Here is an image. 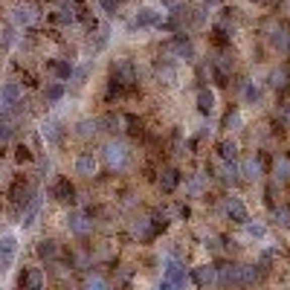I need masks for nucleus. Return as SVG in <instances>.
<instances>
[{
    "instance_id": "obj_26",
    "label": "nucleus",
    "mask_w": 290,
    "mask_h": 290,
    "mask_svg": "<svg viewBox=\"0 0 290 290\" xmlns=\"http://www.w3.org/2000/svg\"><path fill=\"white\" fill-rule=\"evenodd\" d=\"M44 137H46V139H52V142H58V139H61V131H58V122H49V125L44 128Z\"/></svg>"
},
{
    "instance_id": "obj_32",
    "label": "nucleus",
    "mask_w": 290,
    "mask_h": 290,
    "mask_svg": "<svg viewBox=\"0 0 290 290\" xmlns=\"http://www.w3.org/2000/svg\"><path fill=\"white\" fill-rule=\"evenodd\" d=\"M247 229H250V235H253V238H264V226H258V223H250Z\"/></svg>"
},
{
    "instance_id": "obj_5",
    "label": "nucleus",
    "mask_w": 290,
    "mask_h": 290,
    "mask_svg": "<svg viewBox=\"0 0 290 290\" xmlns=\"http://www.w3.org/2000/svg\"><path fill=\"white\" fill-rule=\"evenodd\" d=\"M226 212H229L232 220H238V223H250V215H247V209H244V203L238 200V197H229V200H226Z\"/></svg>"
},
{
    "instance_id": "obj_23",
    "label": "nucleus",
    "mask_w": 290,
    "mask_h": 290,
    "mask_svg": "<svg viewBox=\"0 0 290 290\" xmlns=\"http://www.w3.org/2000/svg\"><path fill=\"white\" fill-rule=\"evenodd\" d=\"M137 23H139V26H148V23H157V12L142 9V12L137 15Z\"/></svg>"
},
{
    "instance_id": "obj_34",
    "label": "nucleus",
    "mask_w": 290,
    "mask_h": 290,
    "mask_svg": "<svg viewBox=\"0 0 290 290\" xmlns=\"http://www.w3.org/2000/svg\"><path fill=\"white\" fill-rule=\"evenodd\" d=\"M255 99H258V90L250 84V87H247V102H255Z\"/></svg>"
},
{
    "instance_id": "obj_19",
    "label": "nucleus",
    "mask_w": 290,
    "mask_h": 290,
    "mask_svg": "<svg viewBox=\"0 0 290 290\" xmlns=\"http://www.w3.org/2000/svg\"><path fill=\"white\" fill-rule=\"evenodd\" d=\"M255 281V267H238V284H253Z\"/></svg>"
},
{
    "instance_id": "obj_6",
    "label": "nucleus",
    "mask_w": 290,
    "mask_h": 290,
    "mask_svg": "<svg viewBox=\"0 0 290 290\" xmlns=\"http://www.w3.org/2000/svg\"><path fill=\"white\" fill-rule=\"evenodd\" d=\"M113 81L119 84H128V81H134V67H131V61H119L113 67Z\"/></svg>"
},
{
    "instance_id": "obj_12",
    "label": "nucleus",
    "mask_w": 290,
    "mask_h": 290,
    "mask_svg": "<svg viewBox=\"0 0 290 290\" xmlns=\"http://www.w3.org/2000/svg\"><path fill=\"white\" fill-rule=\"evenodd\" d=\"M180 183V174L174 171V168H165V171L160 174V186L165 189V192H174V186Z\"/></svg>"
},
{
    "instance_id": "obj_33",
    "label": "nucleus",
    "mask_w": 290,
    "mask_h": 290,
    "mask_svg": "<svg viewBox=\"0 0 290 290\" xmlns=\"http://www.w3.org/2000/svg\"><path fill=\"white\" fill-rule=\"evenodd\" d=\"M99 3L104 6V12H107V15H116V0H99Z\"/></svg>"
},
{
    "instance_id": "obj_17",
    "label": "nucleus",
    "mask_w": 290,
    "mask_h": 290,
    "mask_svg": "<svg viewBox=\"0 0 290 290\" xmlns=\"http://www.w3.org/2000/svg\"><path fill=\"white\" fill-rule=\"evenodd\" d=\"M220 284H238V267H220Z\"/></svg>"
},
{
    "instance_id": "obj_13",
    "label": "nucleus",
    "mask_w": 290,
    "mask_h": 290,
    "mask_svg": "<svg viewBox=\"0 0 290 290\" xmlns=\"http://www.w3.org/2000/svg\"><path fill=\"white\" fill-rule=\"evenodd\" d=\"M70 229L76 232V235H84V232L90 229V223H87V218H84V215L73 212V215H70Z\"/></svg>"
},
{
    "instance_id": "obj_37",
    "label": "nucleus",
    "mask_w": 290,
    "mask_h": 290,
    "mask_svg": "<svg viewBox=\"0 0 290 290\" xmlns=\"http://www.w3.org/2000/svg\"><path fill=\"white\" fill-rule=\"evenodd\" d=\"M281 119L290 125V104H284V107H281Z\"/></svg>"
},
{
    "instance_id": "obj_1",
    "label": "nucleus",
    "mask_w": 290,
    "mask_h": 290,
    "mask_svg": "<svg viewBox=\"0 0 290 290\" xmlns=\"http://www.w3.org/2000/svg\"><path fill=\"white\" fill-rule=\"evenodd\" d=\"M270 44L276 46L278 52H290V29L281 23H270Z\"/></svg>"
},
{
    "instance_id": "obj_35",
    "label": "nucleus",
    "mask_w": 290,
    "mask_h": 290,
    "mask_svg": "<svg viewBox=\"0 0 290 290\" xmlns=\"http://www.w3.org/2000/svg\"><path fill=\"white\" fill-rule=\"evenodd\" d=\"M90 128H96V122H81V125H79V134H90Z\"/></svg>"
},
{
    "instance_id": "obj_24",
    "label": "nucleus",
    "mask_w": 290,
    "mask_h": 290,
    "mask_svg": "<svg viewBox=\"0 0 290 290\" xmlns=\"http://www.w3.org/2000/svg\"><path fill=\"white\" fill-rule=\"evenodd\" d=\"M218 151H220V157H223V160H232V157H235V145H232L229 139H223V142L218 145Z\"/></svg>"
},
{
    "instance_id": "obj_21",
    "label": "nucleus",
    "mask_w": 290,
    "mask_h": 290,
    "mask_svg": "<svg viewBox=\"0 0 290 290\" xmlns=\"http://www.w3.org/2000/svg\"><path fill=\"white\" fill-rule=\"evenodd\" d=\"M38 206H41V200H38V197H32V203H29V209L23 212V226H29V223H32V218L38 215Z\"/></svg>"
},
{
    "instance_id": "obj_38",
    "label": "nucleus",
    "mask_w": 290,
    "mask_h": 290,
    "mask_svg": "<svg viewBox=\"0 0 290 290\" xmlns=\"http://www.w3.org/2000/svg\"><path fill=\"white\" fill-rule=\"evenodd\" d=\"M258 3H270V0H258Z\"/></svg>"
},
{
    "instance_id": "obj_11",
    "label": "nucleus",
    "mask_w": 290,
    "mask_h": 290,
    "mask_svg": "<svg viewBox=\"0 0 290 290\" xmlns=\"http://www.w3.org/2000/svg\"><path fill=\"white\" fill-rule=\"evenodd\" d=\"M258 160L255 157H244V162L238 165V174H244V177H258Z\"/></svg>"
},
{
    "instance_id": "obj_30",
    "label": "nucleus",
    "mask_w": 290,
    "mask_h": 290,
    "mask_svg": "<svg viewBox=\"0 0 290 290\" xmlns=\"http://www.w3.org/2000/svg\"><path fill=\"white\" fill-rule=\"evenodd\" d=\"M235 125H238V113H235V110H229V113L223 116V128L229 131V128H235Z\"/></svg>"
},
{
    "instance_id": "obj_31",
    "label": "nucleus",
    "mask_w": 290,
    "mask_h": 290,
    "mask_svg": "<svg viewBox=\"0 0 290 290\" xmlns=\"http://www.w3.org/2000/svg\"><path fill=\"white\" fill-rule=\"evenodd\" d=\"M32 18H35L32 9H26V6H23V9H18V23H29Z\"/></svg>"
},
{
    "instance_id": "obj_25",
    "label": "nucleus",
    "mask_w": 290,
    "mask_h": 290,
    "mask_svg": "<svg viewBox=\"0 0 290 290\" xmlns=\"http://www.w3.org/2000/svg\"><path fill=\"white\" fill-rule=\"evenodd\" d=\"M276 220L281 226H290V206H276Z\"/></svg>"
},
{
    "instance_id": "obj_15",
    "label": "nucleus",
    "mask_w": 290,
    "mask_h": 290,
    "mask_svg": "<svg viewBox=\"0 0 290 290\" xmlns=\"http://www.w3.org/2000/svg\"><path fill=\"white\" fill-rule=\"evenodd\" d=\"M192 278H195L197 284H212L215 281V270L212 267H197L195 273H192Z\"/></svg>"
},
{
    "instance_id": "obj_29",
    "label": "nucleus",
    "mask_w": 290,
    "mask_h": 290,
    "mask_svg": "<svg viewBox=\"0 0 290 290\" xmlns=\"http://www.w3.org/2000/svg\"><path fill=\"white\" fill-rule=\"evenodd\" d=\"M90 67H93V64H84V67H79V70H76V84H84L87 73H90Z\"/></svg>"
},
{
    "instance_id": "obj_22",
    "label": "nucleus",
    "mask_w": 290,
    "mask_h": 290,
    "mask_svg": "<svg viewBox=\"0 0 290 290\" xmlns=\"http://www.w3.org/2000/svg\"><path fill=\"white\" fill-rule=\"evenodd\" d=\"M38 255L41 258H52L55 255V241H41L38 244Z\"/></svg>"
},
{
    "instance_id": "obj_4",
    "label": "nucleus",
    "mask_w": 290,
    "mask_h": 290,
    "mask_svg": "<svg viewBox=\"0 0 290 290\" xmlns=\"http://www.w3.org/2000/svg\"><path fill=\"white\" fill-rule=\"evenodd\" d=\"M104 162H107L110 168H122V165H125V148H122V145H107V148H104Z\"/></svg>"
},
{
    "instance_id": "obj_16",
    "label": "nucleus",
    "mask_w": 290,
    "mask_h": 290,
    "mask_svg": "<svg viewBox=\"0 0 290 290\" xmlns=\"http://www.w3.org/2000/svg\"><path fill=\"white\" fill-rule=\"evenodd\" d=\"M212 104H215V96H212L209 90L197 93V107H200V113H209V110H212Z\"/></svg>"
},
{
    "instance_id": "obj_28",
    "label": "nucleus",
    "mask_w": 290,
    "mask_h": 290,
    "mask_svg": "<svg viewBox=\"0 0 290 290\" xmlns=\"http://www.w3.org/2000/svg\"><path fill=\"white\" fill-rule=\"evenodd\" d=\"M55 73H58V79H70V73H73V67L61 61V64H55Z\"/></svg>"
},
{
    "instance_id": "obj_7",
    "label": "nucleus",
    "mask_w": 290,
    "mask_h": 290,
    "mask_svg": "<svg viewBox=\"0 0 290 290\" xmlns=\"http://www.w3.org/2000/svg\"><path fill=\"white\" fill-rule=\"evenodd\" d=\"M15 250H18V241H15V235H3L0 238V253H3V264H9L12 261V255H15Z\"/></svg>"
},
{
    "instance_id": "obj_8",
    "label": "nucleus",
    "mask_w": 290,
    "mask_h": 290,
    "mask_svg": "<svg viewBox=\"0 0 290 290\" xmlns=\"http://www.w3.org/2000/svg\"><path fill=\"white\" fill-rule=\"evenodd\" d=\"M186 270L177 261H168V278H165V284H186Z\"/></svg>"
},
{
    "instance_id": "obj_27",
    "label": "nucleus",
    "mask_w": 290,
    "mask_h": 290,
    "mask_svg": "<svg viewBox=\"0 0 290 290\" xmlns=\"http://www.w3.org/2000/svg\"><path fill=\"white\" fill-rule=\"evenodd\" d=\"M26 284L29 287H41V270H29L26 273Z\"/></svg>"
},
{
    "instance_id": "obj_9",
    "label": "nucleus",
    "mask_w": 290,
    "mask_h": 290,
    "mask_svg": "<svg viewBox=\"0 0 290 290\" xmlns=\"http://www.w3.org/2000/svg\"><path fill=\"white\" fill-rule=\"evenodd\" d=\"M270 84H273L276 90H281V87H287V84H290V70H287V67H278V70H273V73H270Z\"/></svg>"
},
{
    "instance_id": "obj_2",
    "label": "nucleus",
    "mask_w": 290,
    "mask_h": 290,
    "mask_svg": "<svg viewBox=\"0 0 290 290\" xmlns=\"http://www.w3.org/2000/svg\"><path fill=\"white\" fill-rule=\"evenodd\" d=\"M273 174H276V183H290V154H278Z\"/></svg>"
},
{
    "instance_id": "obj_36",
    "label": "nucleus",
    "mask_w": 290,
    "mask_h": 290,
    "mask_svg": "<svg viewBox=\"0 0 290 290\" xmlns=\"http://www.w3.org/2000/svg\"><path fill=\"white\" fill-rule=\"evenodd\" d=\"M12 137V125H0V139H9Z\"/></svg>"
},
{
    "instance_id": "obj_14",
    "label": "nucleus",
    "mask_w": 290,
    "mask_h": 290,
    "mask_svg": "<svg viewBox=\"0 0 290 290\" xmlns=\"http://www.w3.org/2000/svg\"><path fill=\"white\" fill-rule=\"evenodd\" d=\"M52 195H55L58 200H73V197H76V192H73V186H70L67 180H58L55 189H52Z\"/></svg>"
},
{
    "instance_id": "obj_20",
    "label": "nucleus",
    "mask_w": 290,
    "mask_h": 290,
    "mask_svg": "<svg viewBox=\"0 0 290 290\" xmlns=\"http://www.w3.org/2000/svg\"><path fill=\"white\" fill-rule=\"evenodd\" d=\"M61 96H64V84H61V81H55V84L46 87V102H58Z\"/></svg>"
},
{
    "instance_id": "obj_18",
    "label": "nucleus",
    "mask_w": 290,
    "mask_h": 290,
    "mask_svg": "<svg viewBox=\"0 0 290 290\" xmlns=\"http://www.w3.org/2000/svg\"><path fill=\"white\" fill-rule=\"evenodd\" d=\"M134 232H137L139 238H145V241H148L151 235H154V229H151V220H148V218H139L137 223H134Z\"/></svg>"
},
{
    "instance_id": "obj_3",
    "label": "nucleus",
    "mask_w": 290,
    "mask_h": 290,
    "mask_svg": "<svg viewBox=\"0 0 290 290\" xmlns=\"http://www.w3.org/2000/svg\"><path fill=\"white\" fill-rule=\"evenodd\" d=\"M0 102L9 104V107H15V104L21 102V87H18L15 81H6V84L0 87Z\"/></svg>"
},
{
    "instance_id": "obj_10",
    "label": "nucleus",
    "mask_w": 290,
    "mask_h": 290,
    "mask_svg": "<svg viewBox=\"0 0 290 290\" xmlns=\"http://www.w3.org/2000/svg\"><path fill=\"white\" fill-rule=\"evenodd\" d=\"M76 171L84 174V177H90L96 171V160H93V154H81L79 160H76Z\"/></svg>"
}]
</instances>
